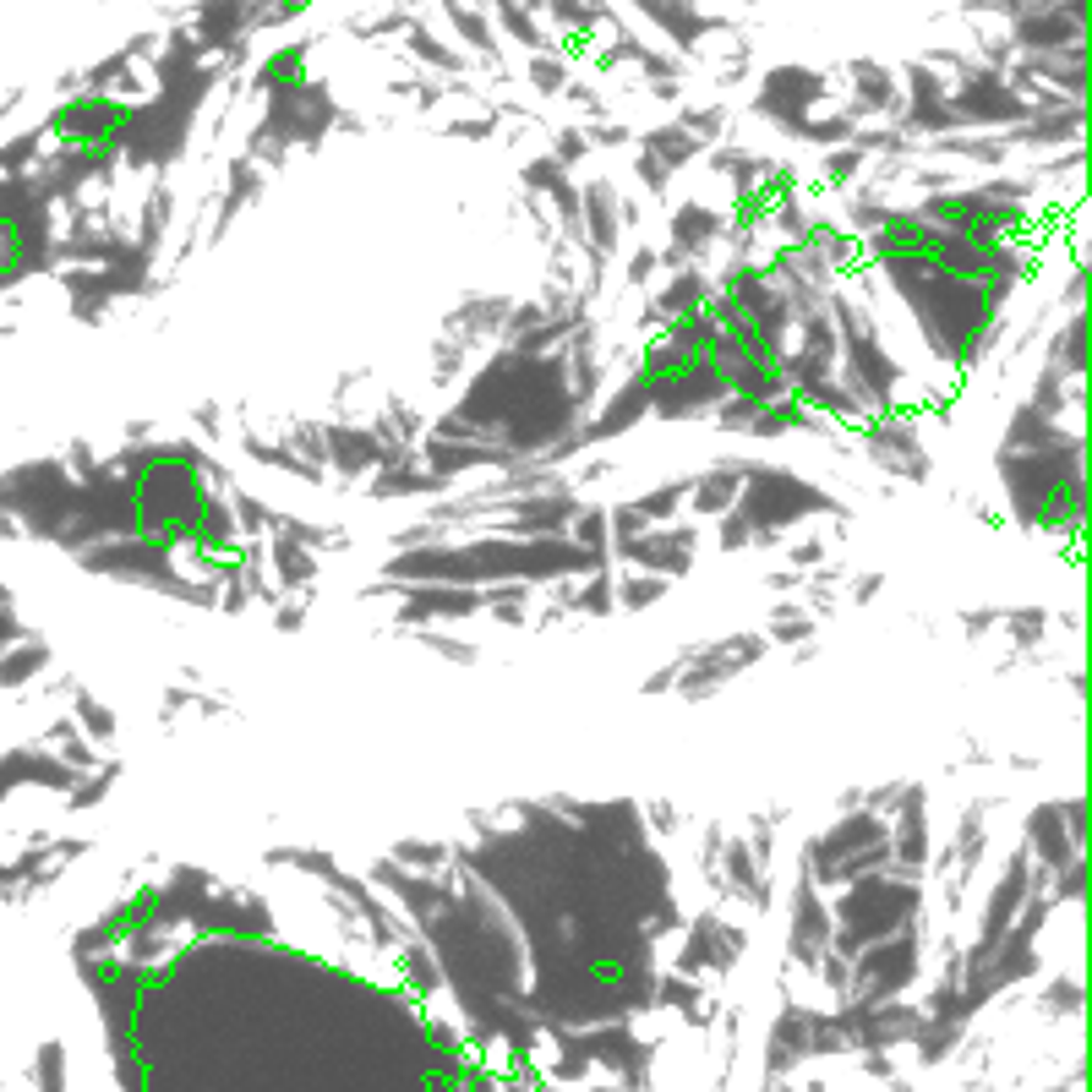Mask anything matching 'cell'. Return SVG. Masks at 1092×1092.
Segmentation results:
<instances>
[]
</instances>
